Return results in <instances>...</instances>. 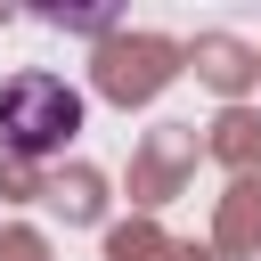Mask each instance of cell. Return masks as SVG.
Instances as JSON below:
<instances>
[{
  "instance_id": "cell-1",
  "label": "cell",
  "mask_w": 261,
  "mask_h": 261,
  "mask_svg": "<svg viewBox=\"0 0 261 261\" xmlns=\"http://www.w3.org/2000/svg\"><path fill=\"white\" fill-rule=\"evenodd\" d=\"M82 130V90L65 73H8L0 82V147L8 155H57Z\"/></svg>"
},
{
  "instance_id": "cell-2",
  "label": "cell",
  "mask_w": 261,
  "mask_h": 261,
  "mask_svg": "<svg viewBox=\"0 0 261 261\" xmlns=\"http://www.w3.org/2000/svg\"><path fill=\"white\" fill-rule=\"evenodd\" d=\"M41 24H73V33H98V24H114V8H33Z\"/></svg>"
}]
</instances>
